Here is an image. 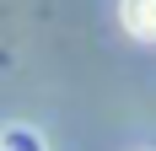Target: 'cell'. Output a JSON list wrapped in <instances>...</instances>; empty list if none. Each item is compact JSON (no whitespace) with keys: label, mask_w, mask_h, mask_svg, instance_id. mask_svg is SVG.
I'll list each match as a JSON object with an SVG mask.
<instances>
[{"label":"cell","mask_w":156,"mask_h":151,"mask_svg":"<svg viewBox=\"0 0 156 151\" xmlns=\"http://www.w3.org/2000/svg\"><path fill=\"white\" fill-rule=\"evenodd\" d=\"M119 22H124L129 38L156 43V0H119Z\"/></svg>","instance_id":"obj_1"},{"label":"cell","mask_w":156,"mask_h":151,"mask_svg":"<svg viewBox=\"0 0 156 151\" xmlns=\"http://www.w3.org/2000/svg\"><path fill=\"white\" fill-rule=\"evenodd\" d=\"M0 151H16V146H11V140H0Z\"/></svg>","instance_id":"obj_2"}]
</instances>
